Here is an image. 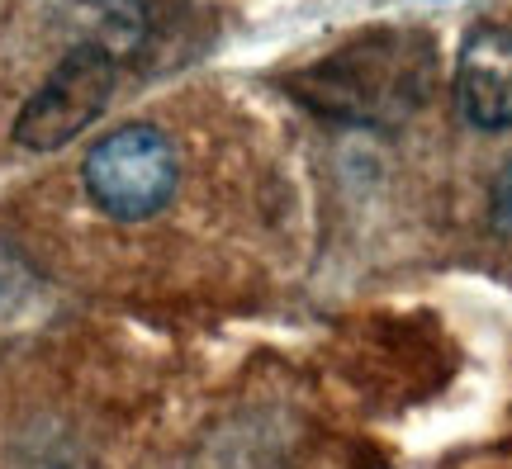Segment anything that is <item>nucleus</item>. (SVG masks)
I'll return each instance as SVG.
<instances>
[{"label":"nucleus","mask_w":512,"mask_h":469,"mask_svg":"<svg viewBox=\"0 0 512 469\" xmlns=\"http://www.w3.org/2000/svg\"><path fill=\"white\" fill-rule=\"evenodd\" d=\"M427 72H432V53L422 38L375 29L323 62L294 72L290 91L309 109L342 124H394L413 114V105L427 95Z\"/></svg>","instance_id":"obj_1"},{"label":"nucleus","mask_w":512,"mask_h":469,"mask_svg":"<svg viewBox=\"0 0 512 469\" xmlns=\"http://www.w3.org/2000/svg\"><path fill=\"white\" fill-rule=\"evenodd\" d=\"M81 181H86V195L95 199V209H105L119 223H138V218L162 214L171 204L181 166H176V147L162 128L124 124L86 152Z\"/></svg>","instance_id":"obj_2"},{"label":"nucleus","mask_w":512,"mask_h":469,"mask_svg":"<svg viewBox=\"0 0 512 469\" xmlns=\"http://www.w3.org/2000/svg\"><path fill=\"white\" fill-rule=\"evenodd\" d=\"M119 81L114 53L105 43H81L53 67V76L38 86L15 119V143L24 152H57L105 114Z\"/></svg>","instance_id":"obj_3"},{"label":"nucleus","mask_w":512,"mask_h":469,"mask_svg":"<svg viewBox=\"0 0 512 469\" xmlns=\"http://www.w3.org/2000/svg\"><path fill=\"white\" fill-rule=\"evenodd\" d=\"M456 105L465 124L498 133L512 128V29L479 24L456 53Z\"/></svg>","instance_id":"obj_4"},{"label":"nucleus","mask_w":512,"mask_h":469,"mask_svg":"<svg viewBox=\"0 0 512 469\" xmlns=\"http://www.w3.org/2000/svg\"><path fill=\"white\" fill-rule=\"evenodd\" d=\"M489 218H494L498 233L512 237V157H508V166L498 171V181H494V195H489Z\"/></svg>","instance_id":"obj_5"}]
</instances>
